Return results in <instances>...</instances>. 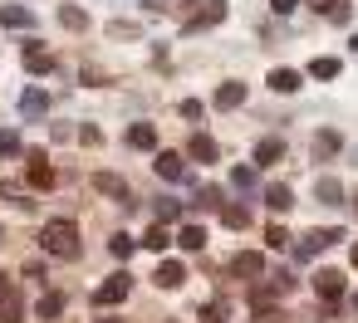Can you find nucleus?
<instances>
[{
  "mask_svg": "<svg viewBox=\"0 0 358 323\" xmlns=\"http://www.w3.org/2000/svg\"><path fill=\"white\" fill-rule=\"evenodd\" d=\"M50 108V93H40V89H30V93H20V113L25 118H40Z\"/></svg>",
  "mask_w": 358,
  "mask_h": 323,
  "instance_id": "aec40b11",
  "label": "nucleus"
},
{
  "mask_svg": "<svg viewBox=\"0 0 358 323\" xmlns=\"http://www.w3.org/2000/svg\"><path fill=\"white\" fill-rule=\"evenodd\" d=\"M25 318V299H20V289L10 284L6 294H0V323H20Z\"/></svg>",
  "mask_w": 358,
  "mask_h": 323,
  "instance_id": "1a4fd4ad",
  "label": "nucleus"
},
{
  "mask_svg": "<svg viewBox=\"0 0 358 323\" xmlns=\"http://www.w3.org/2000/svg\"><path fill=\"white\" fill-rule=\"evenodd\" d=\"M25 176H30V186H40V191H50L55 186V167H50V157L35 147V152H25Z\"/></svg>",
  "mask_w": 358,
  "mask_h": 323,
  "instance_id": "39448f33",
  "label": "nucleus"
},
{
  "mask_svg": "<svg viewBox=\"0 0 358 323\" xmlns=\"http://www.w3.org/2000/svg\"><path fill=\"white\" fill-rule=\"evenodd\" d=\"M108 250H113V255H118V260H128V255H133V250H138V240H133V235H123V230H118V235H113V240H108Z\"/></svg>",
  "mask_w": 358,
  "mask_h": 323,
  "instance_id": "a878e982",
  "label": "nucleus"
},
{
  "mask_svg": "<svg viewBox=\"0 0 358 323\" xmlns=\"http://www.w3.org/2000/svg\"><path fill=\"white\" fill-rule=\"evenodd\" d=\"M241 103H245V84H236V79H231V84H221V89H216V108H241Z\"/></svg>",
  "mask_w": 358,
  "mask_h": 323,
  "instance_id": "a211bd4d",
  "label": "nucleus"
},
{
  "mask_svg": "<svg viewBox=\"0 0 358 323\" xmlns=\"http://www.w3.org/2000/svg\"><path fill=\"white\" fill-rule=\"evenodd\" d=\"M314 147H319V152H324V157H329V152H338V147H343V137H338V133H329V128H324V133H319V137H314Z\"/></svg>",
  "mask_w": 358,
  "mask_h": 323,
  "instance_id": "c85d7f7f",
  "label": "nucleus"
},
{
  "mask_svg": "<svg viewBox=\"0 0 358 323\" xmlns=\"http://www.w3.org/2000/svg\"><path fill=\"white\" fill-rule=\"evenodd\" d=\"M270 10L275 15H289V10H299V0H270Z\"/></svg>",
  "mask_w": 358,
  "mask_h": 323,
  "instance_id": "4c0bfd02",
  "label": "nucleus"
},
{
  "mask_svg": "<svg viewBox=\"0 0 358 323\" xmlns=\"http://www.w3.org/2000/svg\"><path fill=\"white\" fill-rule=\"evenodd\" d=\"M245 220H250V216H245V206H226V211H221V225H231V230H241Z\"/></svg>",
  "mask_w": 358,
  "mask_h": 323,
  "instance_id": "7c9ffc66",
  "label": "nucleus"
},
{
  "mask_svg": "<svg viewBox=\"0 0 358 323\" xmlns=\"http://www.w3.org/2000/svg\"><path fill=\"white\" fill-rule=\"evenodd\" d=\"M40 250L55 255V260H74V255H79V225H74L69 216L45 220V230H40Z\"/></svg>",
  "mask_w": 358,
  "mask_h": 323,
  "instance_id": "f257e3e1",
  "label": "nucleus"
},
{
  "mask_svg": "<svg viewBox=\"0 0 358 323\" xmlns=\"http://www.w3.org/2000/svg\"><path fill=\"white\" fill-rule=\"evenodd\" d=\"M314 196H319L324 206H338V201H343V181H338V176H319Z\"/></svg>",
  "mask_w": 358,
  "mask_h": 323,
  "instance_id": "6ab92c4d",
  "label": "nucleus"
},
{
  "mask_svg": "<svg viewBox=\"0 0 358 323\" xmlns=\"http://www.w3.org/2000/svg\"><path fill=\"white\" fill-rule=\"evenodd\" d=\"M138 245H143V250H152V255H162V250H167V245H172V240H167V230H162V225H157V220H152V225H148V235H143V240H138Z\"/></svg>",
  "mask_w": 358,
  "mask_h": 323,
  "instance_id": "5701e85b",
  "label": "nucleus"
},
{
  "mask_svg": "<svg viewBox=\"0 0 358 323\" xmlns=\"http://www.w3.org/2000/svg\"><path fill=\"white\" fill-rule=\"evenodd\" d=\"M304 6H309L314 15H329V20L338 15V0H304Z\"/></svg>",
  "mask_w": 358,
  "mask_h": 323,
  "instance_id": "72a5a7b5",
  "label": "nucleus"
},
{
  "mask_svg": "<svg viewBox=\"0 0 358 323\" xmlns=\"http://www.w3.org/2000/svg\"><path fill=\"white\" fill-rule=\"evenodd\" d=\"M226 20V0H201V10L187 20V35H201V30H216Z\"/></svg>",
  "mask_w": 358,
  "mask_h": 323,
  "instance_id": "20e7f679",
  "label": "nucleus"
},
{
  "mask_svg": "<svg viewBox=\"0 0 358 323\" xmlns=\"http://www.w3.org/2000/svg\"><path fill=\"white\" fill-rule=\"evenodd\" d=\"M94 186H99L103 196H113V201L133 206V191H128V181H123V176H113V172H99V176H94Z\"/></svg>",
  "mask_w": 358,
  "mask_h": 323,
  "instance_id": "6e6552de",
  "label": "nucleus"
},
{
  "mask_svg": "<svg viewBox=\"0 0 358 323\" xmlns=\"http://www.w3.org/2000/svg\"><path fill=\"white\" fill-rule=\"evenodd\" d=\"M231 186H241V191L255 186V172H250V167H231Z\"/></svg>",
  "mask_w": 358,
  "mask_h": 323,
  "instance_id": "473e14b6",
  "label": "nucleus"
},
{
  "mask_svg": "<svg viewBox=\"0 0 358 323\" xmlns=\"http://www.w3.org/2000/svg\"><path fill=\"white\" fill-rule=\"evenodd\" d=\"M309 74H314V79H334V74H338V59H329V54H324V59H314V64H309Z\"/></svg>",
  "mask_w": 358,
  "mask_h": 323,
  "instance_id": "cd10ccee",
  "label": "nucleus"
},
{
  "mask_svg": "<svg viewBox=\"0 0 358 323\" xmlns=\"http://www.w3.org/2000/svg\"><path fill=\"white\" fill-rule=\"evenodd\" d=\"M25 69H30V74H50V69H55V54L30 40V45H25Z\"/></svg>",
  "mask_w": 358,
  "mask_h": 323,
  "instance_id": "f8f14e48",
  "label": "nucleus"
},
{
  "mask_svg": "<svg viewBox=\"0 0 358 323\" xmlns=\"http://www.w3.org/2000/svg\"><path fill=\"white\" fill-rule=\"evenodd\" d=\"M182 216V201H172V196H157V220H177Z\"/></svg>",
  "mask_w": 358,
  "mask_h": 323,
  "instance_id": "c756f323",
  "label": "nucleus"
},
{
  "mask_svg": "<svg viewBox=\"0 0 358 323\" xmlns=\"http://www.w3.org/2000/svg\"><path fill=\"white\" fill-rule=\"evenodd\" d=\"M270 279H275V294H289V289H294V279H289V274H270Z\"/></svg>",
  "mask_w": 358,
  "mask_h": 323,
  "instance_id": "a19ab883",
  "label": "nucleus"
},
{
  "mask_svg": "<svg viewBox=\"0 0 358 323\" xmlns=\"http://www.w3.org/2000/svg\"><path fill=\"white\" fill-rule=\"evenodd\" d=\"M280 157H285V137H260L255 142V167H270Z\"/></svg>",
  "mask_w": 358,
  "mask_h": 323,
  "instance_id": "4468645a",
  "label": "nucleus"
},
{
  "mask_svg": "<svg viewBox=\"0 0 358 323\" xmlns=\"http://www.w3.org/2000/svg\"><path fill=\"white\" fill-rule=\"evenodd\" d=\"M196 206H216V186H201L196 191Z\"/></svg>",
  "mask_w": 358,
  "mask_h": 323,
  "instance_id": "ea45409f",
  "label": "nucleus"
},
{
  "mask_svg": "<svg viewBox=\"0 0 358 323\" xmlns=\"http://www.w3.org/2000/svg\"><path fill=\"white\" fill-rule=\"evenodd\" d=\"M343 289H348V279H343L338 269H319V274H314V294H319L324 303H338Z\"/></svg>",
  "mask_w": 358,
  "mask_h": 323,
  "instance_id": "0eeeda50",
  "label": "nucleus"
},
{
  "mask_svg": "<svg viewBox=\"0 0 358 323\" xmlns=\"http://www.w3.org/2000/svg\"><path fill=\"white\" fill-rule=\"evenodd\" d=\"M299 84H304L299 69H270V89H275V93H294Z\"/></svg>",
  "mask_w": 358,
  "mask_h": 323,
  "instance_id": "dca6fc26",
  "label": "nucleus"
},
{
  "mask_svg": "<svg viewBox=\"0 0 358 323\" xmlns=\"http://www.w3.org/2000/svg\"><path fill=\"white\" fill-rule=\"evenodd\" d=\"M187 152H192V162H216V157H221V147H216V137H206V133H192V142H187Z\"/></svg>",
  "mask_w": 358,
  "mask_h": 323,
  "instance_id": "9d476101",
  "label": "nucleus"
},
{
  "mask_svg": "<svg viewBox=\"0 0 358 323\" xmlns=\"http://www.w3.org/2000/svg\"><path fill=\"white\" fill-rule=\"evenodd\" d=\"M226 318H231V303H226V299H211V303L201 308V323H226Z\"/></svg>",
  "mask_w": 358,
  "mask_h": 323,
  "instance_id": "393cba45",
  "label": "nucleus"
},
{
  "mask_svg": "<svg viewBox=\"0 0 358 323\" xmlns=\"http://www.w3.org/2000/svg\"><path fill=\"white\" fill-rule=\"evenodd\" d=\"M265 201H270V211H289V206H294V191H289L285 181H275V186L265 191Z\"/></svg>",
  "mask_w": 358,
  "mask_h": 323,
  "instance_id": "4be33fe9",
  "label": "nucleus"
},
{
  "mask_svg": "<svg viewBox=\"0 0 358 323\" xmlns=\"http://www.w3.org/2000/svg\"><path fill=\"white\" fill-rule=\"evenodd\" d=\"M353 303H358V294H353Z\"/></svg>",
  "mask_w": 358,
  "mask_h": 323,
  "instance_id": "a18cd8bd",
  "label": "nucleus"
},
{
  "mask_svg": "<svg viewBox=\"0 0 358 323\" xmlns=\"http://www.w3.org/2000/svg\"><path fill=\"white\" fill-rule=\"evenodd\" d=\"M182 162H187L182 152H157V176H162V181H182V176H187Z\"/></svg>",
  "mask_w": 358,
  "mask_h": 323,
  "instance_id": "9b49d317",
  "label": "nucleus"
},
{
  "mask_svg": "<svg viewBox=\"0 0 358 323\" xmlns=\"http://www.w3.org/2000/svg\"><path fill=\"white\" fill-rule=\"evenodd\" d=\"M59 20H64V30H84V25H89V15H84V10H74V6H64V10H59Z\"/></svg>",
  "mask_w": 358,
  "mask_h": 323,
  "instance_id": "bb28decb",
  "label": "nucleus"
},
{
  "mask_svg": "<svg viewBox=\"0 0 358 323\" xmlns=\"http://www.w3.org/2000/svg\"><path fill=\"white\" fill-rule=\"evenodd\" d=\"M348 45H353V50H358V35H353V40H348Z\"/></svg>",
  "mask_w": 358,
  "mask_h": 323,
  "instance_id": "37998d69",
  "label": "nucleus"
},
{
  "mask_svg": "<svg viewBox=\"0 0 358 323\" xmlns=\"http://www.w3.org/2000/svg\"><path fill=\"white\" fill-rule=\"evenodd\" d=\"M265 240H270V250H285V245H289V230H285V225H270Z\"/></svg>",
  "mask_w": 358,
  "mask_h": 323,
  "instance_id": "c9c22d12",
  "label": "nucleus"
},
{
  "mask_svg": "<svg viewBox=\"0 0 358 323\" xmlns=\"http://www.w3.org/2000/svg\"><path fill=\"white\" fill-rule=\"evenodd\" d=\"M0 157H20V137L15 133H0Z\"/></svg>",
  "mask_w": 358,
  "mask_h": 323,
  "instance_id": "f704fd0d",
  "label": "nucleus"
},
{
  "mask_svg": "<svg viewBox=\"0 0 358 323\" xmlns=\"http://www.w3.org/2000/svg\"><path fill=\"white\" fill-rule=\"evenodd\" d=\"M128 147L152 152V147H157V128H152V123H133V128H128Z\"/></svg>",
  "mask_w": 358,
  "mask_h": 323,
  "instance_id": "ddd939ff",
  "label": "nucleus"
},
{
  "mask_svg": "<svg viewBox=\"0 0 358 323\" xmlns=\"http://www.w3.org/2000/svg\"><path fill=\"white\" fill-rule=\"evenodd\" d=\"M353 157H358V152H353Z\"/></svg>",
  "mask_w": 358,
  "mask_h": 323,
  "instance_id": "de8ad7c7",
  "label": "nucleus"
},
{
  "mask_svg": "<svg viewBox=\"0 0 358 323\" xmlns=\"http://www.w3.org/2000/svg\"><path fill=\"white\" fill-rule=\"evenodd\" d=\"M108 35H118V40H138L143 30H138L133 20H113V25H108Z\"/></svg>",
  "mask_w": 358,
  "mask_h": 323,
  "instance_id": "2f4dec72",
  "label": "nucleus"
},
{
  "mask_svg": "<svg viewBox=\"0 0 358 323\" xmlns=\"http://www.w3.org/2000/svg\"><path fill=\"white\" fill-rule=\"evenodd\" d=\"M231 274H236V279H265V255H260V250L231 255Z\"/></svg>",
  "mask_w": 358,
  "mask_h": 323,
  "instance_id": "423d86ee",
  "label": "nucleus"
},
{
  "mask_svg": "<svg viewBox=\"0 0 358 323\" xmlns=\"http://www.w3.org/2000/svg\"><path fill=\"white\" fill-rule=\"evenodd\" d=\"M0 25H10V30H30V25H35V10H25V6H6V10H0Z\"/></svg>",
  "mask_w": 358,
  "mask_h": 323,
  "instance_id": "f3484780",
  "label": "nucleus"
},
{
  "mask_svg": "<svg viewBox=\"0 0 358 323\" xmlns=\"http://www.w3.org/2000/svg\"><path fill=\"white\" fill-rule=\"evenodd\" d=\"M182 118H187V123H196V118H201V103H196V98H187V103H182Z\"/></svg>",
  "mask_w": 358,
  "mask_h": 323,
  "instance_id": "e433bc0d",
  "label": "nucleus"
},
{
  "mask_svg": "<svg viewBox=\"0 0 358 323\" xmlns=\"http://www.w3.org/2000/svg\"><path fill=\"white\" fill-rule=\"evenodd\" d=\"M128 289H133V274H123V269H118L113 279H103V284L94 289V303H99V308H108V303H123V299H128Z\"/></svg>",
  "mask_w": 358,
  "mask_h": 323,
  "instance_id": "7ed1b4c3",
  "label": "nucleus"
},
{
  "mask_svg": "<svg viewBox=\"0 0 358 323\" xmlns=\"http://www.w3.org/2000/svg\"><path fill=\"white\" fill-rule=\"evenodd\" d=\"M177 245H182V250H201V245H206V230H201V225H182V230H177Z\"/></svg>",
  "mask_w": 358,
  "mask_h": 323,
  "instance_id": "b1692460",
  "label": "nucleus"
},
{
  "mask_svg": "<svg viewBox=\"0 0 358 323\" xmlns=\"http://www.w3.org/2000/svg\"><path fill=\"white\" fill-rule=\"evenodd\" d=\"M187 6H192V0H187Z\"/></svg>",
  "mask_w": 358,
  "mask_h": 323,
  "instance_id": "49530a36",
  "label": "nucleus"
},
{
  "mask_svg": "<svg viewBox=\"0 0 358 323\" xmlns=\"http://www.w3.org/2000/svg\"><path fill=\"white\" fill-rule=\"evenodd\" d=\"M338 240H348V235H343V230H309V235L294 245V260H299V264H309L319 250H329V245H338Z\"/></svg>",
  "mask_w": 358,
  "mask_h": 323,
  "instance_id": "f03ea898",
  "label": "nucleus"
},
{
  "mask_svg": "<svg viewBox=\"0 0 358 323\" xmlns=\"http://www.w3.org/2000/svg\"><path fill=\"white\" fill-rule=\"evenodd\" d=\"M99 323H123V318H99Z\"/></svg>",
  "mask_w": 358,
  "mask_h": 323,
  "instance_id": "79ce46f5",
  "label": "nucleus"
},
{
  "mask_svg": "<svg viewBox=\"0 0 358 323\" xmlns=\"http://www.w3.org/2000/svg\"><path fill=\"white\" fill-rule=\"evenodd\" d=\"M59 313H64V294H59V289H50V294L35 303V318H59Z\"/></svg>",
  "mask_w": 358,
  "mask_h": 323,
  "instance_id": "412c9836",
  "label": "nucleus"
},
{
  "mask_svg": "<svg viewBox=\"0 0 358 323\" xmlns=\"http://www.w3.org/2000/svg\"><path fill=\"white\" fill-rule=\"evenodd\" d=\"M353 264H358V245H353Z\"/></svg>",
  "mask_w": 358,
  "mask_h": 323,
  "instance_id": "c03bdc74",
  "label": "nucleus"
},
{
  "mask_svg": "<svg viewBox=\"0 0 358 323\" xmlns=\"http://www.w3.org/2000/svg\"><path fill=\"white\" fill-rule=\"evenodd\" d=\"M84 84H94V89H99V84H108V74H103V69H84Z\"/></svg>",
  "mask_w": 358,
  "mask_h": 323,
  "instance_id": "58836bf2",
  "label": "nucleus"
},
{
  "mask_svg": "<svg viewBox=\"0 0 358 323\" xmlns=\"http://www.w3.org/2000/svg\"><path fill=\"white\" fill-rule=\"evenodd\" d=\"M152 279H157V284H162V289H177V284H182V279H187V264H182V260H162V264H157V274H152Z\"/></svg>",
  "mask_w": 358,
  "mask_h": 323,
  "instance_id": "2eb2a0df",
  "label": "nucleus"
}]
</instances>
